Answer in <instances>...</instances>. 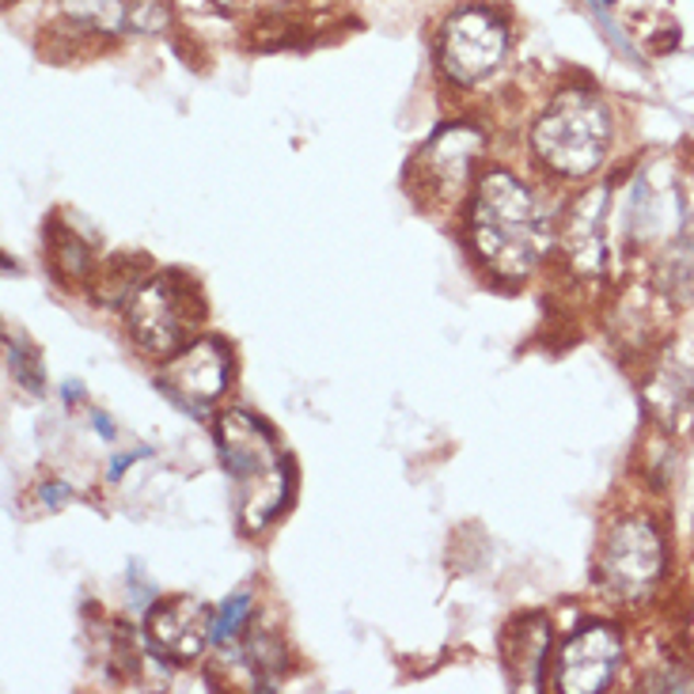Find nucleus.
Listing matches in <instances>:
<instances>
[{
  "mask_svg": "<svg viewBox=\"0 0 694 694\" xmlns=\"http://www.w3.org/2000/svg\"><path fill=\"white\" fill-rule=\"evenodd\" d=\"M532 145L550 171L566 179H581L603 163L611 145V114L596 95L566 92L535 122Z\"/></svg>",
  "mask_w": 694,
  "mask_h": 694,
  "instance_id": "7ed1b4c3",
  "label": "nucleus"
},
{
  "mask_svg": "<svg viewBox=\"0 0 694 694\" xmlns=\"http://www.w3.org/2000/svg\"><path fill=\"white\" fill-rule=\"evenodd\" d=\"M197 285H190L183 274H163L145 285H137L126 300V323L134 342L156 357H175L183 345L194 342V330L202 323V304H197Z\"/></svg>",
  "mask_w": 694,
  "mask_h": 694,
  "instance_id": "20e7f679",
  "label": "nucleus"
},
{
  "mask_svg": "<svg viewBox=\"0 0 694 694\" xmlns=\"http://www.w3.org/2000/svg\"><path fill=\"white\" fill-rule=\"evenodd\" d=\"M687 638H691V646H694V615H691V626H687Z\"/></svg>",
  "mask_w": 694,
  "mask_h": 694,
  "instance_id": "4be33fe9",
  "label": "nucleus"
},
{
  "mask_svg": "<svg viewBox=\"0 0 694 694\" xmlns=\"http://www.w3.org/2000/svg\"><path fill=\"white\" fill-rule=\"evenodd\" d=\"M509 54V31L493 12L463 8L441 27V69L456 84L486 80Z\"/></svg>",
  "mask_w": 694,
  "mask_h": 694,
  "instance_id": "423d86ee",
  "label": "nucleus"
},
{
  "mask_svg": "<svg viewBox=\"0 0 694 694\" xmlns=\"http://www.w3.org/2000/svg\"><path fill=\"white\" fill-rule=\"evenodd\" d=\"M95 429H99V433L106 436V441H111V436H114V425H111V421H106L103 414H95Z\"/></svg>",
  "mask_w": 694,
  "mask_h": 694,
  "instance_id": "412c9836",
  "label": "nucleus"
},
{
  "mask_svg": "<svg viewBox=\"0 0 694 694\" xmlns=\"http://www.w3.org/2000/svg\"><path fill=\"white\" fill-rule=\"evenodd\" d=\"M623 664V638L611 623L577 630L558 652V687L566 694H600L611 687Z\"/></svg>",
  "mask_w": 694,
  "mask_h": 694,
  "instance_id": "0eeeda50",
  "label": "nucleus"
},
{
  "mask_svg": "<svg viewBox=\"0 0 694 694\" xmlns=\"http://www.w3.org/2000/svg\"><path fill=\"white\" fill-rule=\"evenodd\" d=\"M228 372H231V357L228 345L220 342H190L175 357L168 361L160 376V387L183 407H209L225 395L228 387Z\"/></svg>",
  "mask_w": 694,
  "mask_h": 694,
  "instance_id": "6e6552de",
  "label": "nucleus"
},
{
  "mask_svg": "<svg viewBox=\"0 0 694 694\" xmlns=\"http://www.w3.org/2000/svg\"><path fill=\"white\" fill-rule=\"evenodd\" d=\"M247 615H251V592H239V596L225 600V607L213 615V641L225 646V641L236 638V634L243 630Z\"/></svg>",
  "mask_w": 694,
  "mask_h": 694,
  "instance_id": "2eb2a0df",
  "label": "nucleus"
},
{
  "mask_svg": "<svg viewBox=\"0 0 694 694\" xmlns=\"http://www.w3.org/2000/svg\"><path fill=\"white\" fill-rule=\"evenodd\" d=\"M470 243L501 277H524L550 247V220L535 194L509 171H490L470 205Z\"/></svg>",
  "mask_w": 694,
  "mask_h": 694,
  "instance_id": "f257e3e1",
  "label": "nucleus"
},
{
  "mask_svg": "<svg viewBox=\"0 0 694 694\" xmlns=\"http://www.w3.org/2000/svg\"><path fill=\"white\" fill-rule=\"evenodd\" d=\"M664 573V539L646 516L618 520L600 550V584L618 600H646Z\"/></svg>",
  "mask_w": 694,
  "mask_h": 694,
  "instance_id": "39448f33",
  "label": "nucleus"
},
{
  "mask_svg": "<svg viewBox=\"0 0 694 694\" xmlns=\"http://www.w3.org/2000/svg\"><path fill=\"white\" fill-rule=\"evenodd\" d=\"M8 368H12V376L20 379L27 391L43 395L46 391V376H43V365H38L35 350L31 345H20V342H8Z\"/></svg>",
  "mask_w": 694,
  "mask_h": 694,
  "instance_id": "f3484780",
  "label": "nucleus"
},
{
  "mask_svg": "<svg viewBox=\"0 0 694 694\" xmlns=\"http://www.w3.org/2000/svg\"><path fill=\"white\" fill-rule=\"evenodd\" d=\"M137 456H122V459H114V467H111V478H122V470L129 467V463H134Z\"/></svg>",
  "mask_w": 694,
  "mask_h": 694,
  "instance_id": "aec40b11",
  "label": "nucleus"
},
{
  "mask_svg": "<svg viewBox=\"0 0 694 694\" xmlns=\"http://www.w3.org/2000/svg\"><path fill=\"white\" fill-rule=\"evenodd\" d=\"M61 20L84 27L92 35H114L129 27V0H57Z\"/></svg>",
  "mask_w": 694,
  "mask_h": 694,
  "instance_id": "f8f14e48",
  "label": "nucleus"
},
{
  "mask_svg": "<svg viewBox=\"0 0 694 694\" xmlns=\"http://www.w3.org/2000/svg\"><path fill=\"white\" fill-rule=\"evenodd\" d=\"M217 8H225V12H247V8L254 4V0H213Z\"/></svg>",
  "mask_w": 694,
  "mask_h": 694,
  "instance_id": "6ab92c4d",
  "label": "nucleus"
},
{
  "mask_svg": "<svg viewBox=\"0 0 694 694\" xmlns=\"http://www.w3.org/2000/svg\"><path fill=\"white\" fill-rule=\"evenodd\" d=\"M217 452L231 478L239 524L247 532H262L266 524H274L277 512L288 505L293 478H288V459L277 452L266 421L243 414V410H228L217 425Z\"/></svg>",
  "mask_w": 694,
  "mask_h": 694,
  "instance_id": "f03ea898",
  "label": "nucleus"
},
{
  "mask_svg": "<svg viewBox=\"0 0 694 694\" xmlns=\"http://www.w3.org/2000/svg\"><path fill=\"white\" fill-rule=\"evenodd\" d=\"M243 660L251 668L259 691H274V675L285 668V646H281L274 634H254L243 646Z\"/></svg>",
  "mask_w": 694,
  "mask_h": 694,
  "instance_id": "ddd939ff",
  "label": "nucleus"
},
{
  "mask_svg": "<svg viewBox=\"0 0 694 694\" xmlns=\"http://www.w3.org/2000/svg\"><path fill=\"white\" fill-rule=\"evenodd\" d=\"M148 641L160 657L190 664L202 657V649L213 641V615L202 600L175 596L168 603H156L148 611Z\"/></svg>",
  "mask_w": 694,
  "mask_h": 694,
  "instance_id": "9d476101",
  "label": "nucleus"
},
{
  "mask_svg": "<svg viewBox=\"0 0 694 694\" xmlns=\"http://www.w3.org/2000/svg\"><path fill=\"white\" fill-rule=\"evenodd\" d=\"M49 251H54V266L57 274L65 281H84L88 270H92V254H88V247L77 239V231H54V239H49Z\"/></svg>",
  "mask_w": 694,
  "mask_h": 694,
  "instance_id": "4468645a",
  "label": "nucleus"
},
{
  "mask_svg": "<svg viewBox=\"0 0 694 694\" xmlns=\"http://www.w3.org/2000/svg\"><path fill=\"white\" fill-rule=\"evenodd\" d=\"M482 148L475 129H441L425 148L414 156V186L429 197H441V202H452L470 179V168H475V156Z\"/></svg>",
  "mask_w": 694,
  "mask_h": 694,
  "instance_id": "1a4fd4ad",
  "label": "nucleus"
},
{
  "mask_svg": "<svg viewBox=\"0 0 694 694\" xmlns=\"http://www.w3.org/2000/svg\"><path fill=\"white\" fill-rule=\"evenodd\" d=\"M38 498L46 501V509H61L65 501H72V490H69V486H61V482H46L43 490H38Z\"/></svg>",
  "mask_w": 694,
  "mask_h": 694,
  "instance_id": "a211bd4d",
  "label": "nucleus"
},
{
  "mask_svg": "<svg viewBox=\"0 0 694 694\" xmlns=\"http://www.w3.org/2000/svg\"><path fill=\"white\" fill-rule=\"evenodd\" d=\"M550 652V626L543 615L512 618L505 638H501V660L516 687H539L543 664Z\"/></svg>",
  "mask_w": 694,
  "mask_h": 694,
  "instance_id": "9b49d317",
  "label": "nucleus"
},
{
  "mask_svg": "<svg viewBox=\"0 0 694 694\" xmlns=\"http://www.w3.org/2000/svg\"><path fill=\"white\" fill-rule=\"evenodd\" d=\"M129 27L140 35H160L171 27V0H129Z\"/></svg>",
  "mask_w": 694,
  "mask_h": 694,
  "instance_id": "dca6fc26",
  "label": "nucleus"
}]
</instances>
